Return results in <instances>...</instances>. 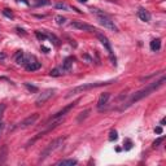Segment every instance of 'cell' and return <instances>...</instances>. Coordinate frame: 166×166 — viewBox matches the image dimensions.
Here are the masks:
<instances>
[{
  "instance_id": "21",
  "label": "cell",
  "mask_w": 166,
  "mask_h": 166,
  "mask_svg": "<svg viewBox=\"0 0 166 166\" xmlns=\"http://www.w3.org/2000/svg\"><path fill=\"white\" fill-rule=\"evenodd\" d=\"M54 7H56L57 9H62V10H69V7L65 4V3H56L54 4Z\"/></svg>"
},
{
  "instance_id": "6",
  "label": "cell",
  "mask_w": 166,
  "mask_h": 166,
  "mask_svg": "<svg viewBox=\"0 0 166 166\" xmlns=\"http://www.w3.org/2000/svg\"><path fill=\"white\" fill-rule=\"evenodd\" d=\"M70 27L77 29V30H82V31H88V33H96V31H98L93 26H91L88 23H85L82 21H73V22H70Z\"/></svg>"
},
{
  "instance_id": "10",
  "label": "cell",
  "mask_w": 166,
  "mask_h": 166,
  "mask_svg": "<svg viewBox=\"0 0 166 166\" xmlns=\"http://www.w3.org/2000/svg\"><path fill=\"white\" fill-rule=\"evenodd\" d=\"M109 99H110V93H109V92L101 93L100 98H99V101H98V109H99V110H103L104 106L106 105V103H108Z\"/></svg>"
},
{
  "instance_id": "32",
  "label": "cell",
  "mask_w": 166,
  "mask_h": 166,
  "mask_svg": "<svg viewBox=\"0 0 166 166\" xmlns=\"http://www.w3.org/2000/svg\"><path fill=\"white\" fill-rule=\"evenodd\" d=\"M82 59H85V60H87L88 62H91V61H92V59H91L90 56H87V54H83V56H82Z\"/></svg>"
},
{
  "instance_id": "15",
  "label": "cell",
  "mask_w": 166,
  "mask_h": 166,
  "mask_svg": "<svg viewBox=\"0 0 166 166\" xmlns=\"http://www.w3.org/2000/svg\"><path fill=\"white\" fill-rule=\"evenodd\" d=\"M150 49L153 51V52H157L161 49V39H153L150 41Z\"/></svg>"
},
{
  "instance_id": "25",
  "label": "cell",
  "mask_w": 166,
  "mask_h": 166,
  "mask_svg": "<svg viewBox=\"0 0 166 166\" xmlns=\"http://www.w3.org/2000/svg\"><path fill=\"white\" fill-rule=\"evenodd\" d=\"M25 85V87L29 90V91H31V92H38V87H35V86H31L30 83H23Z\"/></svg>"
},
{
  "instance_id": "5",
  "label": "cell",
  "mask_w": 166,
  "mask_h": 166,
  "mask_svg": "<svg viewBox=\"0 0 166 166\" xmlns=\"http://www.w3.org/2000/svg\"><path fill=\"white\" fill-rule=\"evenodd\" d=\"M98 21L100 25H103L104 27H106V29L112 30V31H118L117 26L114 25V21L110 20V17L108 15H103V16H98Z\"/></svg>"
},
{
  "instance_id": "31",
  "label": "cell",
  "mask_w": 166,
  "mask_h": 166,
  "mask_svg": "<svg viewBox=\"0 0 166 166\" xmlns=\"http://www.w3.org/2000/svg\"><path fill=\"white\" fill-rule=\"evenodd\" d=\"M162 131H163V130H162V126H157V127L155 129V132H156V134H158V135H161V134H162Z\"/></svg>"
},
{
  "instance_id": "12",
  "label": "cell",
  "mask_w": 166,
  "mask_h": 166,
  "mask_svg": "<svg viewBox=\"0 0 166 166\" xmlns=\"http://www.w3.org/2000/svg\"><path fill=\"white\" fill-rule=\"evenodd\" d=\"M7 157H8V145L4 144V145L0 147V165L5 163Z\"/></svg>"
},
{
  "instance_id": "37",
  "label": "cell",
  "mask_w": 166,
  "mask_h": 166,
  "mask_svg": "<svg viewBox=\"0 0 166 166\" xmlns=\"http://www.w3.org/2000/svg\"><path fill=\"white\" fill-rule=\"evenodd\" d=\"M41 51H44V52H49V49L47 47H41Z\"/></svg>"
},
{
  "instance_id": "33",
  "label": "cell",
  "mask_w": 166,
  "mask_h": 166,
  "mask_svg": "<svg viewBox=\"0 0 166 166\" xmlns=\"http://www.w3.org/2000/svg\"><path fill=\"white\" fill-rule=\"evenodd\" d=\"M18 3H23V4H26V5H30V2L29 0H17Z\"/></svg>"
},
{
  "instance_id": "24",
  "label": "cell",
  "mask_w": 166,
  "mask_h": 166,
  "mask_svg": "<svg viewBox=\"0 0 166 166\" xmlns=\"http://www.w3.org/2000/svg\"><path fill=\"white\" fill-rule=\"evenodd\" d=\"M54 20H56V23H57V25H64L65 21H66V18L62 17V16H56V17H54Z\"/></svg>"
},
{
  "instance_id": "28",
  "label": "cell",
  "mask_w": 166,
  "mask_h": 166,
  "mask_svg": "<svg viewBox=\"0 0 166 166\" xmlns=\"http://www.w3.org/2000/svg\"><path fill=\"white\" fill-rule=\"evenodd\" d=\"M131 148H132V142H131V140H127L126 144H124V149H126V150H130Z\"/></svg>"
},
{
  "instance_id": "1",
  "label": "cell",
  "mask_w": 166,
  "mask_h": 166,
  "mask_svg": "<svg viewBox=\"0 0 166 166\" xmlns=\"http://www.w3.org/2000/svg\"><path fill=\"white\" fill-rule=\"evenodd\" d=\"M165 75H162L161 77V79L160 80H157V82H153V83H150V85H148L145 88H143V90H140V91H137V92H135L132 96H131V99L127 101V104L124 105V108H127V106H131L132 104H135V103H137L139 100H142V99H144L145 96H148V95H150L153 91H156L157 88H160L162 85H163V82H165Z\"/></svg>"
},
{
  "instance_id": "7",
  "label": "cell",
  "mask_w": 166,
  "mask_h": 166,
  "mask_svg": "<svg viewBox=\"0 0 166 166\" xmlns=\"http://www.w3.org/2000/svg\"><path fill=\"white\" fill-rule=\"evenodd\" d=\"M98 38H99V40L101 41V44L104 46V48L108 51L110 59H112V61H113V64L116 65V57L113 56V49H112V46H110V41L108 40V38H106L104 34H100V33H98Z\"/></svg>"
},
{
  "instance_id": "38",
  "label": "cell",
  "mask_w": 166,
  "mask_h": 166,
  "mask_svg": "<svg viewBox=\"0 0 166 166\" xmlns=\"http://www.w3.org/2000/svg\"><path fill=\"white\" fill-rule=\"evenodd\" d=\"M165 122H166V119H165V118H162V119H161V126H163Z\"/></svg>"
},
{
  "instance_id": "16",
  "label": "cell",
  "mask_w": 166,
  "mask_h": 166,
  "mask_svg": "<svg viewBox=\"0 0 166 166\" xmlns=\"http://www.w3.org/2000/svg\"><path fill=\"white\" fill-rule=\"evenodd\" d=\"M78 161L77 160H73V158H69V160H61L57 162L59 166H73V165H77Z\"/></svg>"
},
{
  "instance_id": "27",
  "label": "cell",
  "mask_w": 166,
  "mask_h": 166,
  "mask_svg": "<svg viewBox=\"0 0 166 166\" xmlns=\"http://www.w3.org/2000/svg\"><path fill=\"white\" fill-rule=\"evenodd\" d=\"M163 140H165V137H158V139H157V140L153 143V147H155V148H156V147H158V145H160V144H161Z\"/></svg>"
},
{
  "instance_id": "14",
  "label": "cell",
  "mask_w": 166,
  "mask_h": 166,
  "mask_svg": "<svg viewBox=\"0 0 166 166\" xmlns=\"http://www.w3.org/2000/svg\"><path fill=\"white\" fill-rule=\"evenodd\" d=\"M40 66H41L40 62H38V61H33V62H30V64H27V65H26V70H27V72H35V70H39Z\"/></svg>"
},
{
  "instance_id": "3",
  "label": "cell",
  "mask_w": 166,
  "mask_h": 166,
  "mask_svg": "<svg viewBox=\"0 0 166 166\" xmlns=\"http://www.w3.org/2000/svg\"><path fill=\"white\" fill-rule=\"evenodd\" d=\"M64 140H65V137H57V139H54L52 143H49L46 148H44V150L40 153V157H39V161H44L53 150H56V149H59L61 145H62V143H64Z\"/></svg>"
},
{
  "instance_id": "22",
  "label": "cell",
  "mask_w": 166,
  "mask_h": 166,
  "mask_svg": "<svg viewBox=\"0 0 166 166\" xmlns=\"http://www.w3.org/2000/svg\"><path fill=\"white\" fill-rule=\"evenodd\" d=\"M35 36H36L40 41H44V40L47 39V35H46V34H41L40 31H35Z\"/></svg>"
},
{
  "instance_id": "4",
  "label": "cell",
  "mask_w": 166,
  "mask_h": 166,
  "mask_svg": "<svg viewBox=\"0 0 166 166\" xmlns=\"http://www.w3.org/2000/svg\"><path fill=\"white\" fill-rule=\"evenodd\" d=\"M54 92H56V90H54V88H48V90L43 91V92L38 96V99H36V101H35V105H36V106L44 105V104L52 98V96L54 95Z\"/></svg>"
},
{
  "instance_id": "29",
  "label": "cell",
  "mask_w": 166,
  "mask_h": 166,
  "mask_svg": "<svg viewBox=\"0 0 166 166\" xmlns=\"http://www.w3.org/2000/svg\"><path fill=\"white\" fill-rule=\"evenodd\" d=\"M47 4H49L48 0H39V2L36 3V7H40V5H47Z\"/></svg>"
},
{
  "instance_id": "9",
  "label": "cell",
  "mask_w": 166,
  "mask_h": 166,
  "mask_svg": "<svg viewBox=\"0 0 166 166\" xmlns=\"http://www.w3.org/2000/svg\"><path fill=\"white\" fill-rule=\"evenodd\" d=\"M77 103H78V101H74V103H72V104L66 105L62 110H60V112H57L54 116H52V118H51L49 121H52V119H59V118H64V117H65V116H66V114H67V113L70 112V110H72V109L77 105Z\"/></svg>"
},
{
  "instance_id": "26",
  "label": "cell",
  "mask_w": 166,
  "mask_h": 166,
  "mask_svg": "<svg viewBox=\"0 0 166 166\" xmlns=\"http://www.w3.org/2000/svg\"><path fill=\"white\" fill-rule=\"evenodd\" d=\"M3 15H4L5 17H8V18H13V17H15V16H13V13L9 12V9H4V10H3Z\"/></svg>"
},
{
  "instance_id": "17",
  "label": "cell",
  "mask_w": 166,
  "mask_h": 166,
  "mask_svg": "<svg viewBox=\"0 0 166 166\" xmlns=\"http://www.w3.org/2000/svg\"><path fill=\"white\" fill-rule=\"evenodd\" d=\"M23 59H25V53H23L22 51H18V52L16 53V56H15V60H16V62H17L18 65H22V62H23Z\"/></svg>"
},
{
  "instance_id": "39",
  "label": "cell",
  "mask_w": 166,
  "mask_h": 166,
  "mask_svg": "<svg viewBox=\"0 0 166 166\" xmlns=\"http://www.w3.org/2000/svg\"><path fill=\"white\" fill-rule=\"evenodd\" d=\"M79 2H80V3H87L88 0H79Z\"/></svg>"
},
{
  "instance_id": "35",
  "label": "cell",
  "mask_w": 166,
  "mask_h": 166,
  "mask_svg": "<svg viewBox=\"0 0 166 166\" xmlns=\"http://www.w3.org/2000/svg\"><path fill=\"white\" fill-rule=\"evenodd\" d=\"M3 127H4V124H3L2 121H0V134H2V131H3Z\"/></svg>"
},
{
  "instance_id": "8",
  "label": "cell",
  "mask_w": 166,
  "mask_h": 166,
  "mask_svg": "<svg viewBox=\"0 0 166 166\" xmlns=\"http://www.w3.org/2000/svg\"><path fill=\"white\" fill-rule=\"evenodd\" d=\"M38 119H39V113H33L31 116L26 117L22 122H20L16 127H18V129H26V127L31 126V124H34Z\"/></svg>"
},
{
  "instance_id": "30",
  "label": "cell",
  "mask_w": 166,
  "mask_h": 166,
  "mask_svg": "<svg viewBox=\"0 0 166 166\" xmlns=\"http://www.w3.org/2000/svg\"><path fill=\"white\" fill-rule=\"evenodd\" d=\"M5 108H7V105H5V104H0V118H2V116L4 114Z\"/></svg>"
},
{
  "instance_id": "2",
  "label": "cell",
  "mask_w": 166,
  "mask_h": 166,
  "mask_svg": "<svg viewBox=\"0 0 166 166\" xmlns=\"http://www.w3.org/2000/svg\"><path fill=\"white\" fill-rule=\"evenodd\" d=\"M114 82H116V79H110V80H106V82H96V83H87V85H82V86H78V87H74L73 90H70L65 95V98H72V96H74V95L83 93L85 91H88V90H92V88H96V87L112 85V83H114Z\"/></svg>"
},
{
  "instance_id": "20",
  "label": "cell",
  "mask_w": 166,
  "mask_h": 166,
  "mask_svg": "<svg viewBox=\"0 0 166 166\" xmlns=\"http://www.w3.org/2000/svg\"><path fill=\"white\" fill-rule=\"evenodd\" d=\"M91 113V109H86L85 112H82V113H79V116H78V118H77V121L78 122H82L83 119H86L87 117H88V114Z\"/></svg>"
},
{
  "instance_id": "36",
  "label": "cell",
  "mask_w": 166,
  "mask_h": 166,
  "mask_svg": "<svg viewBox=\"0 0 166 166\" xmlns=\"http://www.w3.org/2000/svg\"><path fill=\"white\" fill-rule=\"evenodd\" d=\"M5 59V54L4 53H0V60H4Z\"/></svg>"
},
{
  "instance_id": "34",
  "label": "cell",
  "mask_w": 166,
  "mask_h": 166,
  "mask_svg": "<svg viewBox=\"0 0 166 166\" xmlns=\"http://www.w3.org/2000/svg\"><path fill=\"white\" fill-rule=\"evenodd\" d=\"M17 31H18V34H22V35H25V34H26L22 29H20V27H17Z\"/></svg>"
},
{
  "instance_id": "13",
  "label": "cell",
  "mask_w": 166,
  "mask_h": 166,
  "mask_svg": "<svg viewBox=\"0 0 166 166\" xmlns=\"http://www.w3.org/2000/svg\"><path fill=\"white\" fill-rule=\"evenodd\" d=\"M73 61H74L73 57H66L64 60V62H62V70L64 72H70L72 66H73Z\"/></svg>"
},
{
  "instance_id": "19",
  "label": "cell",
  "mask_w": 166,
  "mask_h": 166,
  "mask_svg": "<svg viewBox=\"0 0 166 166\" xmlns=\"http://www.w3.org/2000/svg\"><path fill=\"white\" fill-rule=\"evenodd\" d=\"M46 35H47V39H49V40L53 41L54 46H60V39H59L56 35H53V34H51V33H47Z\"/></svg>"
},
{
  "instance_id": "18",
  "label": "cell",
  "mask_w": 166,
  "mask_h": 166,
  "mask_svg": "<svg viewBox=\"0 0 166 166\" xmlns=\"http://www.w3.org/2000/svg\"><path fill=\"white\" fill-rule=\"evenodd\" d=\"M61 74H64L62 67H54V69H52V70L49 72V75H51V77H60Z\"/></svg>"
},
{
  "instance_id": "11",
  "label": "cell",
  "mask_w": 166,
  "mask_h": 166,
  "mask_svg": "<svg viewBox=\"0 0 166 166\" xmlns=\"http://www.w3.org/2000/svg\"><path fill=\"white\" fill-rule=\"evenodd\" d=\"M137 17L144 22H149L150 21V13L144 8H139V10H137Z\"/></svg>"
},
{
  "instance_id": "23",
  "label": "cell",
  "mask_w": 166,
  "mask_h": 166,
  "mask_svg": "<svg viewBox=\"0 0 166 166\" xmlns=\"http://www.w3.org/2000/svg\"><path fill=\"white\" fill-rule=\"evenodd\" d=\"M118 139V134H117V131H110V134H109V140L110 142H113V140H117Z\"/></svg>"
}]
</instances>
